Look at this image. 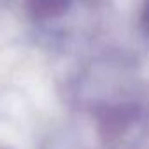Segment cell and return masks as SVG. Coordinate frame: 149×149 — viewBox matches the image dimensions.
<instances>
[{"instance_id":"cell-1","label":"cell","mask_w":149,"mask_h":149,"mask_svg":"<svg viewBox=\"0 0 149 149\" xmlns=\"http://www.w3.org/2000/svg\"><path fill=\"white\" fill-rule=\"evenodd\" d=\"M67 4H68V0H30L33 13L40 18L60 14L67 7Z\"/></svg>"},{"instance_id":"cell-2","label":"cell","mask_w":149,"mask_h":149,"mask_svg":"<svg viewBox=\"0 0 149 149\" xmlns=\"http://www.w3.org/2000/svg\"><path fill=\"white\" fill-rule=\"evenodd\" d=\"M146 16H147V21H149V6H147V14Z\"/></svg>"}]
</instances>
